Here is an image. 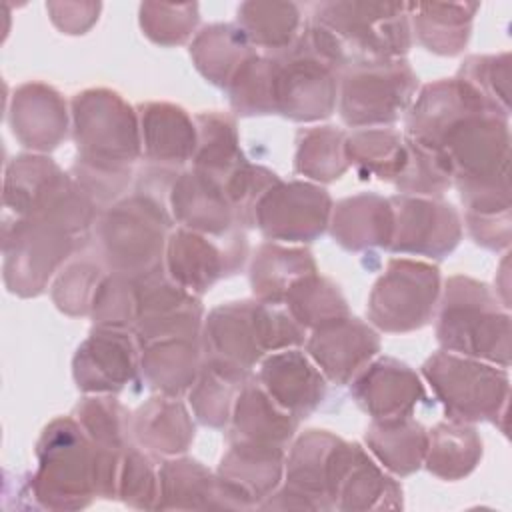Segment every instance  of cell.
I'll return each instance as SVG.
<instances>
[{
    "label": "cell",
    "instance_id": "obj_53",
    "mask_svg": "<svg viewBox=\"0 0 512 512\" xmlns=\"http://www.w3.org/2000/svg\"><path fill=\"white\" fill-rule=\"evenodd\" d=\"M464 222L470 238L486 250H508L512 230L510 212L498 214H468L464 212Z\"/></svg>",
    "mask_w": 512,
    "mask_h": 512
},
{
    "label": "cell",
    "instance_id": "obj_27",
    "mask_svg": "<svg viewBox=\"0 0 512 512\" xmlns=\"http://www.w3.org/2000/svg\"><path fill=\"white\" fill-rule=\"evenodd\" d=\"M142 138V156L152 168L178 172L192 162L196 150L194 118L170 102H146L136 108Z\"/></svg>",
    "mask_w": 512,
    "mask_h": 512
},
{
    "label": "cell",
    "instance_id": "obj_37",
    "mask_svg": "<svg viewBox=\"0 0 512 512\" xmlns=\"http://www.w3.org/2000/svg\"><path fill=\"white\" fill-rule=\"evenodd\" d=\"M256 54L246 34L238 24H210L204 26L190 42V58L194 68L214 86L224 88L242 68V64Z\"/></svg>",
    "mask_w": 512,
    "mask_h": 512
},
{
    "label": "cell",
    "instance_id": "obj_2",
    "mask_svg": "<svg viewBox=\"0 0 512 512\" xmlns=\"http://www.w3.org/2000/svg\"><path fill=\"white\" fill-rule=\"evenodd\" d=\"M302 36L340 74L356 66L404 58L412 46L410 20L402 2L314 4Z\"/></svg>",
    "mask_w": 512,
    "mask_h": 512
},
{
    "label": "cell",
    "instance_id": "obj_15",
    "mask_svg": "<svg viewBox=\"0 0 512 512\" xmlns=\"http://www.w3.org/2000/svg\"><path fill=\"white\" fill-rule=\"evenodd\" d=\"M332 198L310 180H278L254 204L250 226L272 242H312L328 228Z\"/></svg>",
    "mask_w": 512,
    "mask_h": 512
},
{
    "label": "cell",
    "instance_id": "obj_23",
    "mask_svg": "<svg viewBox=\"0 0 512 512\" xmlns=\"http://www.w3.org/2000/svg\"><path fill=\"white\" fill-rule=\"evenodd\" d=\"M352 400L372 420L412 416L414 408L426 398L420 374L408 364L380 356L372 358L350 382Z\"/></svg>",
    "mask_w": 512,
    "mask_h": 512
},
{
    "label": "cell",
    "instance_id": "obj_32",
    "mask_svg": "<svg viewBox=\"0 0 512 512\" xmlns=\"http://www.w3.org/2000/svg\"><path fill=\"white\" fill-rule=\"evenodd\" d=\"M402 486L360 444L352 442V454L340 478L334 510H398Z\"/></svg>",
    "mask_w": 512,
    "mask_h": 512
},
{
    "label": "cell",
    "instance_id": "obj_43",
    "mask_svg": "<svg viewBox=\"0 0 512 512\" xmlns=\"http://www.w3.org/2000/svg\"><path fill=\"white\" fill-rule=\"evenodd\" d=\"M346 132L336 126L302 128L296 136L294 172L316 184H328L346 174Z\"/></svg>",
    "mask_w": 512,
    "mask_h": 512
},
{
    "label": "cell",
    "instance_id": "obj_1",
    "mask_svg": "<svg viewBox=\"0 0 512 512\" xmlns=\"http://www.w3.org/2000/svg\"><path fill=\"white\" fill-rule=\"evenodd\" d=\"M122 452L94 444L72 416L54 418L36 442L34 502L48 510H80L96 498H116Z\"/></svg>",
    "mask_w": 512,
    "mask_h": 512
},
{
    "label": "cell",
    "instance_id": "obj_33",
    "mask_svg": "<svg viewBox=\"0 0 512 512\" xmlns=\"http://www.w3.org/2000/svg\"><path fill=\"white\" fill-rule=\"evenodd\" d=\"M204 362L200 340L168 338L140 346V372L148 388L166 396L188 392Z\"/></svg>",
    "mask_w": 512,
    "mask_h": 512
},
{
    "label": "cell",
    "instance_id": "obj_40",
    "mask_svg": "<svg viewBox=\"0 0 512 512\" xmlns=\"http://www.w3.org/2000/svg\"><path fill=\"white\" fill-rule=\"evenodd\" d=\"M160 496L156 510L220 508L216 474L192 458H166L158 464Z\"/></svg>",
    "mask_w": 512,
    "mask_h": 512
},
{
    "label": "cell",
    "instance_id": "obj_25",
    "mask_svg": "<svg viewBox=\"0 0 512 512\" xmlns=\"http://www.w3.org/2000/svg\"><path fill=\"white\" fill-rule=\"evenodd\" d=\"M70 114L62 94L44 82H26L14 90L8 122L14 138L36 154L58 148L68 136Z\"/></svg>",
    "mask_w": 512,
    "mask_h": 512
},
{
    "label": "cell",
    "instance_id": "obj_8",
    "mask_svg": "<svg viewBox=\"0 0 512 512\" xmlns=\"http://www.w3.org/2000/svg\"><path fill=\"white\" fill-rule=\"evenodd\" d=\"M76 158L112 170H132L142 156L138 112L114 90L88 88L70 102Z\"/></svg>",
    "mask_w": 512,
    "mask_h": 512
},
{
    "label": "cell",
    "instance_id": "obj_24",
    "mask_svg": "<svg viewBox=\"0 0 512 512\" xmlns=\"http://www.w3.org/2000/svg\"><path fill=\"white\" fill-rule=\"evenodd\" d=\"M254 378L284 410L300 420L308 418L328 392L326 376L300 348H286L264 356Z\"/></svg>",
    "mask_w": 512,
    "mask_h": 512
},
{
    "label": "cell",
    "instance_id": "obj_34",
    "mask_svg": "<svg viewBox=\"0 0 512 512\" xmlns=\"http://www.w3.org/2000/svg\"><path fill=\"white\" fill-rule=\"evenodd\" d=\"M370 456L390 474L410 476L422 468L428 430L412 416L372 420L364 432Z\"/></svg>",
    "mask_w": 512,
    "mask_h": 512
},
{
    "label": "cell",
    "instance_id": "obj_45",
    "mask_svg": "<svg viewBox=\"0 0 512 512\" xmlns=\"http://www.w3.org/2000/svg\"><path fill=\"white\" fill-rule=\"evenodd\" d=\"M72 418L98 446L114 450L132 446V412L112 394H90L82 398L74 406Z\"/></svg>",
    "mask_w": 512,
    "mask_h": 512
},
{
    "label": "cell",
    "instance_id": "obj_19",
    "mask_svg": "<svg viewBox=\"0 0 512 512\" xmlns=\"http://www.w3.org/2000/svg\"><path fill=\"white\" fill-rule=\"evenodd\" d=\"M390 202L394 208L390 252L442 260L460 244L462 220L452 204L412 194H394Z\"/></svg>",
    "mask_w": 512,
    "mask_h": 512
},
{
    "label": "cell",
    "instance_id": "obj_10",
    "mask_svg": "<svg viewBox=\"0 0 512 512\" xmlns=\"http://www.w3.org/2000/svg\"><path fill=\"white\" fill-rule=\"evenodd\" d=\"M440 290V270L434 264L392 258L370 290L368 322L386 334L420 330L434 318Z\"/></svg>",
    "mask_w": 512,
    "mask_h": 512
},
{
    "label": "cell",
    "instance_id": "obj_13",
    "mask_svg": "<svg viewBox=\"0 0 512 512\" xmlns=\"http://www.w3.org/2000/svg\"><path fill=\"white\" fill-rule=\"evenodd\" d=\"M268 56L274 114L294 122H316L334 112L340 72L312 50L302 32L290 48Z\"/></svg>",
    "mask_w": 512,
    "mask_h": 512
},
{
    "label": "cell",
    "instance_id": "obj_3",
    "mask_svg": "<svg viewBox=\"0 0 512 512\" xmlns=\"http://www.w3.org/2000/svg\"><path fill=\"white\" fill-rule=\"evenodd\" d=\"M172 214L162 196L134 190L108 208L94 222V248L108 272L140 278L164 268Z\"/></svg>",
    "mask_w": 512,
    "mask_h": 512
},
{
    "label": "cell",
    "instance_id": "obj_39",
    "mask_svg": "<svg viewBox=\"0 0 512 512\" xmlns=\"http://www.w3.org/2000/svg\"><path fill=\"white\" fill-rule=\"evenodd\" d=\"M346 158L362 178L394 184L408 162V138L388 126L358 128L346 136Z\"/></svg>",
    "mask_w": 512,
    "mask_h": 512
},
{
    "label": "cell",
    "instance_id": "obj_47",
    "mask_svg": "<svg viewBox=\"0 0 512 512\" xmlns=\"http://www.w3.org/2000/svg\"><path fill=\"white\" fill-rule=\"evenodd\" d=\"M232 110L238 116L274 114L272 98V58L254 54L248 58L236 76L226 86Z\"/></svg>",
    "mask_w": 512,
    "mask_h": 512
},
{
    "label": "cell",
    "instance_id": "obj_7",
    "mask_svg": "<svg viewBox=\"0 0 512 512\" xmlns=\"http://www.w3.org/2000/svg\"><path fill=\"white\" fill-rule=\"evenodd\" d=\"M446 418L458 422H494L506 434L510 398L508 368L470 356L438 350L420 368Z\"/></svg>",
    "mask_w": 512,
    "mask_h": 512
},
{
    "label": "cell",
    "instance_id": "obj_18",
    "mask_svg": "<svg viewBox=\"0 0 512 512\" xmlns=\"http://www.w3.org/2000/svg\"><path fill=\"white\" fill-rule=\"evenodd\" d=\"M284 460L282 446L232 440L214 472L220 508H260L282 484Z\"/></svg>",
    "mask_w": 512,
    "mask_h": 512
},
{
    "label": "cell",
    "instance_id": "obj_54",
    "mask_svg": "<svg viewBox=\"0 0 512 512\" xmlns=\"http://www.w3.org/2000/svg\"><path fill=\"white\" fill-rule=\"evenodd\" d=\"M46 10L50 14L52 24L70 36L86 34L100 16V2H48Z\"/></svg>",
    "mask_w": 512,
    "mask_h": 512
},
{
    "label": "cell",
    "instance_id": "obj_48",
    "mask_svg": "<svg viewBox=\"0 0 512 512\" xmlns=\"http://www.w3.org/2000/svg\"><path fill=\"white\" fill-rule=\"evenodd\" d=\"M142 34L158 46H180L188 42L198 26L200 10L196 2L166 4L144 2L138 10Z\"/></svg>",
    "mask_w": 512,
    "mask_h": 512
},
{
    "label": "cell",
    "instance_id": "obj_20",
    "mask_svg": "<svg viewBox=\"0 0 512 512\" xmlns=\"http://www.w3.org/2000/svg\"><path fill=\"white\" fill-rule=\"evenodd\" d=\"M140 370V346L132 330L96 328L76 348L72 376L84 394H116Z\"/></svg>",
    "mask_w": 512,
    "mask_h": 512
},
{
    "label": "cell",
    "instance_id": "obj_22",
    "mask_svg": "<svg viewBox=\"0 0 512 512\" xmlns=\"http://www.w3.org/2000/svg\"><path fill=\"white\" fill-rule=\"evenodd\" d=\"M380 352V336L370 322L346 316L310 330L306 354L332 384H350L352 378Z\"/></svg>",
    "mask_w": 512,
    "mask_h": 512
},
{
    "label": "cell",
    "instance_id": "obj_28",
    "mask_svg": "<svg viewBox=\"0 0 512 512\" xmlns=\"http://www.w3.org/2000/svg\"><path fill=\"white\" fill-rule=\"evenodd\" d=\"M330 234L348 252L388 248L394 234V208L390 198L360 192L332 206Z\"/></svg>",
    "mask_w": 512,
    "mask_h": 512
},
{
    "label": "cell",
    "instance_id": "obj_46",
    "mask_svg": "<svg viewBox=\"0 0 512 512\" xmlns=\"http://www.w3.org/2000/svg\"><path fill=\"white\" fill-rule=\"evenodd\" d=\"M106 276V268L96 258H76L62 266L50 286L52 302L66 316H90L94 294Z\"/></svg>",
    "mask_w": 512,
    "mask_h": 512
},
{
    "label": "cell",
    "instance_id": "obj_31",
    "mask_svg": "<svg viewBox=\"0 0 512 512\" xmlns=\"http://www.w3.org/2000/svg\"><path fill=\"white\" fill-rule=\"evenodd\" d=\"M478 2H410L406 4L412 36L428 52L456 56L472 34Z\"/></svg>",
    "mask_w": 512,
    "mask_h": 512
},
{
    "label": "cell",
    "instance_id": "obj_9",
    "mask_svg": "<svg viewBox=\"0 0 512 512\" xmlns=\"http://www.w3.org/2000/svg\"><path fill=\"white\" fill-rule=\"evenodd\" d=\"M352 454V442L328 430L302 432L284 460V484L264 510H334L336 490Z\"/></svg>",
    "mask_w": 512,
    "mask_h": 512
},
{
    "label": "cell",
    "instance_id": "obj_41",
    "mask_svg": "<svg viewBox=\"0 0 512 512\" xmlns=\"http://www.w3.org/2000/svg\"><path fill=\"white\" fill-rule=\"evenodd\" d=\"M250 374L222 362L206 360L188 390V406L194 418L208 428H224L230 422L234 400Z\"/></svg>",
    "mask_w": 512,
    "mask_h": 512
},
{
    "label": "cell",
    "instance_id": "obj_30",
    "mask_svg": "<svg viewBox=\"0 0 512 512\" xmlns=\"http://www.w3.org/2000/svg\"><path fill=\"white\" fill-rule=\"evenodd\" d=\"M228 424L232 440H250L286 448L298 430L300 418L284 410L258 380L250 376L234 400Z\"/></svg>",
    "mask_w": 512,
    "mask_h": 512
},
{
    "label": "cell",
    "instance_id": "obj_21",
    "mask_svg": "<svg viewBox=\"0 0 512 512\" xmlns=\"http://www.w3.org/2000/svg\"><path fill=\"white\" fill-rule=\"evenodd\" d=\"M478 110L498 112L462 78H440L424 84L414 96L410 108L406 110L404 134L410 140L436 150L444 134L456 122Z\"/></svg>",
    "mask_w": 512,
    "mask_h": 512
},
{
    "label": "cell",
    "instance_id": "obj_35",
    "mask_svg": "<svg viewBox=\"0 0 512 512\" xmlns=\"http://www.w3.org/2000/svg\"><path fill=\"white\" fill-rule=\"evenodd\" d=\"M196 150L192 170L208 176L220 188L242 166L248 164L240 148V138L234 120L222 112H200L194 116Z\"/></svg>",
    "mask_w": 512,
    "mask_h": 512
},
{
    "label": "cell",
    "instance_id": "obj_49",
    "mask_svg": "<svg viewBox=\"0 0 512 512\" xmlns=\"http://www.w3.org/2000/svg\"><path fill=\"white\" fill-rule=\"evenodd\" d=\"M394 186L398 194L440 198L452 186V172L438 150L408 138V162Z\"/></svg>",
    "mask_w": 512,
    "mask_h": 512
},
{
    "label": "cell",
    "instance_id": "obj_52",
    "mask_svg": "<svg viewBox=\"0 0 512 512\" xmlns=\"http://www.w3.org/2000/svg\"><path fill=\"white\" fill-rule=\"evenodd\" d=\"M456 76L498 112L510 116V52L468 56Z\"/></svg>",
    "mask_w": 512,
    "mask_h": 512
},
{
    "label": "cell",
    "instance_id": "obj_4",
    "mask_svg": "<svg viewBox=\"0 0 512 512\" xmlns=\"http://www.w3.org/2000/svg\"><path fill=\"white\" fill-rule=\"evenodd\" d=\"M306 330L282 308L260 300L226 302L208 312L200 344L206 360L250 374L272 352L298 348Z\"/></svg>",
    "mask_w": 512,
    "mask_h": 512
},
{
    "label": "cell",
    "instance_id": "obj_17",
    "mask_svg": "<svg viewBox=\"0 0 512 512\" xmlns=\"http://www.w3.org/2000/svg\"><path fill=\"white\" fill-rule=\"evenodd\" d=\"M134 280L138 318L132 334L138 346L168 338L200 340L204 308L196 294L172 280L164 268Z\"/></svg>",
    "mask_w": 512,
    "mask_h": 512
},
{
    "label": "cell",
    "instance_id": "obj_16",
    "mask_svg": "<svg viewBox=\"0 0 512 512\" xmlns=\"http://www.w3.org/2000/svg\"><path fill=\"white\" fill-rule=\"evenodd\" d=\"M248 256L242 228L224 236H210L188 228L170 232L164 252V270L188 292L202 296L218 280L236 274Z\"/></svg>",
    "mask_w": 512,
    "mask_h": 512
},
{
    "label": "cell",
    "instance_id": "obj_11",
    "mask_svg": "<svg viewBox=\"0 0 512 512\" xmlns=\"http://www.w3.org/2000/svg\"><path fill=\"white\" fill-rule=\"evenodd\" d=\"M418 76L406 58L344 70L338 82V112L350 128L394 124L410 108Z\"/></svg>",
    "mask_w": 512,
    "mask_h": 512
},
{
    "label": "cell",
    "instance_id": "obj_42",
    "mask_svg": "<svg viewBox=\"0 0 512 512\" xmlns=\"http://www.w3.org/2000/svg\"><path fill=\"white\" fill-rule=\"evenodd\" d=\"M236 24L254 48L276 54L290 48L302 32V12L294 2H242Z\"/></svg>",
    "mask_w": 512,
    "mask_h": 512
},
{
    "label": "cell",
    "instance_id": "obj_5",
    "mask_svg": "<svg viewBox=\"0 0 512 512\" xmlns=\"http://www.w3.org/2000/svg\"><path fill=\"white\" fill-rule=\"evenodd\" d=\"M436 308V340L442 350L510 366V312L488 284L464 274L450 276Z\"/></svg>",
    "mask_w": 512,
    "mask_h": 512
},
{
    "label": "cell",
    "instance_id": "obj_50",
    "mask_svg": "<svg viewBox=\"0 0 512 512\" xmlns=\"http://www.w3.org/2000/svg\"><path fill=\"white\" fill-rule=\"evenodd\" d=\"M158 496L160 478L152 454L140 446H128L122 452L116 500H122L130 508L156 510Z\"/></svg>",
    "mask_w": 512,
    "mask_h": 512
},
{
    "label": "cell",
    "instance_id": "obj_6",
    "mask_svg": "<svg viewBox=\"0 0 512 512\" xmlns=\"http://www.w3.org/2000/svg\"><path fill=\"white\" fill-rule=\"evenodd\" d=\"M4 206L14 218L42 220L84 236L100 210L84 188L44 154L14 156L4 170Z\"/></svg>",
    "mask_w": 512,
    "mask_h": 512
},
{
    "label": "cell",
    "instance_id": "obj_14",
    "mask_svg": "<svg viewBox=\"0 0 512 512\" xmlns=\"http://www.w3.org/2000/svg\"><path fill=\"white\" fill-rule=\"evenodd\" d=\"M510 116L478 110L456 122L440 140L452 184H490L510 180Z\"/></svg>",
    "mask_w": 512,
    "mask_h": 512
},
{
    "label": "cell",
    "instance_id": "obj_36",
    "mask_svg": "<svg viewBox=\"0 0 512 512\" xmlns=\"http://www.w3.org/2000/svg\"><path fill=\"white\" fill-rule=\"evenodd\" d=\"M312 272H318V266L310 250L264 242L256 248L250 262V288L256 300L280 306L288 288Z\"/></svg>",
    "mask_w": 512,
    "mask_h": 512
},
{
    "label": "cell",
    "instance_id": "obj_12",
    "mask_svg": "<svg viewBox=\"0 0 512 512\" xmlns=\"http://www.w3.org/2000/svg\"><path fill=\"white\" fill-rule=\"evenodd\" d=\"M76 248L78 238L60 226L32 218L4 222L2 276L6 288L20 298L42 294Z\"/></svg>",
    "mask_w": 512,
    "mask_h": 512
},
{
    "label": "cell",
    "instance_id": "obj_44",
    "mask_svg": "<svg viewBox=\"0 0 512 512\" xmlns=\"http://www.w3.org/2000/svg\"><path fill=\"white\" fill-rule=\"evenodd\" d=\"M284 306L304 330H316L328 322L350 316L348 302L340 288L318 272L296 280L286 292Z\"/></svg>",
    "mask_w": 512,
    "mask_h": 512
},
{
    "label": "cell",
    "instance_id": "obj_29",
    "mask_svg": "<svg viewBox=\"0 0 512 512\" xmlns=\"http://www.w3.org/2000/svg\"><path fill=\"white\" fill-rule=\"evenodd\" d=\"M134 442L152 456H180L196 436L192 412L178 396L158 394L132 414Z\"/></svg>",
    "mask_w": 512,
    "mask_h": 512
},
{
    "label": "cell",
    "instance_id": "obj_26",
    "mask_svg": "<svg viewBox=\"0 0 512 512\" xmlns=\"http://www.w3.org/2000/svg\"><path fill=\"white\" fill-rule=\"evenodd\" d=\"M168 210L182 228L210 236H224L236 228H244L224 190L192 168L178 172L172 180L168 188Z\"/></svg>",
    "mask_w": 512,
    "mask_h": 512
},
{
    "label": "cell",
    "instance_id": "obj_51",
    "mask_svg": "<svg viewBox=\"0 0 512 512\" xmlns=\"http://www.w3.org/2000/svg\"><path fill=\"white\" fill-rule=\"evenodd\" d=\"M90 318L96 328L132 330L138 318L136 280L124 274L106 272L94 294Z\"/></svg>",
    "mask_w": 512,
    "mask_h": 512
},
{
    "label": "cell",
    "instance_id": "obj_38",
    "mask_svg": "<svg viewBox=\"0 0 512 512\" xmlns=\"http://www.w3.org/2000/svg\"><path fill=\"white\" fill-rule=\"evenodd\" d=\"M482 438L468 422L444 420L428 430L424 468L448 482L466 478L482 460Z\"/></svg>",
    "mask_w": 512,
    "mask_h": 512
}]
</instances>
